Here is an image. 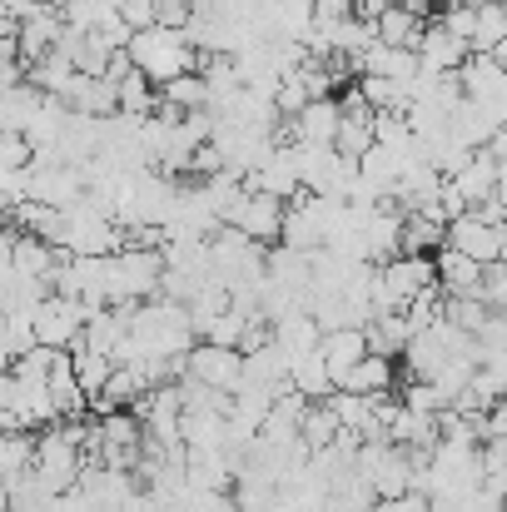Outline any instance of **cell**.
Returning a JSON list of instances; mask_svg holds the SVG:
<instances>
[{"label": "cell", "instance_id": "29", "mask_svg": "<svg viewBox=\"0 0 507 512\" xmlns=\"http://www.w3.org/2000/svg\"><path fill=\"white\" fill-rule=\"evenodd\" d=\"M498 194L507 199V160H498Z\"/></svg>", "mask_w": 507, "mask_h": 512}, {"label": "cell", "instance_id": "22", "mask_svg": "<svg viewBox=\"0 0 507 512\" xmlns=\"http://www.w3.org/2000/svg\"><path fill=\"white\" fill-rule=\"evenodd\" d=\"M30 160H35V145L20 130H0V170H30Z\"/></svg>", "mask_w": 507, "mask_h": 512}, {"label": "cell", "instance_id": "27", "mask_svg": "<svg viewBox=\"0 0 507 512\" xmlns=\"http://www.w3.org/2000/svg\"><path fill=\"white\" fill-rule=\"evenodd\" d=\"M353 5H358V15H363V20H378L388 0H353Z\"/></svg>", "mask_w": 507, "mask_h": 512}, {"label": "cell", "instance_id": "3", "mask_svg": "<svg viewBox=\"0 0 507 512\" xmlns=\"http://www.w3.org/2000/svg\"><path fill=\"white\" fill-rule=\"evenodd\" d=\"M85 304L80 299H65V294H50L35 314H30V329H35V343H50V348H75L80 334H85Z\"/></svg>", "mask_w": 507, "mask_h": 512}, {"label": "cell", "instance_id": "17", "mask_svg": "<svg viewBox=\"0 0 507 512\" xmlns=\"http://www.w3.org/2000/svg\"><path fill=\"white\" fill-rule=\"evenodd\" d=\"M319 348H324V363H329V373H334V383L368 353V334L363 329H329L324 339H319Z\"/></svg>", "mask_w": 507, "mask_h": 512}, {"label": "cell", "instance_id": "30", "mask_svg": "<svg viewBox=\"0 0 507 512\" xmlns=\"http://www.w3.org/2000/svg\"><path fill=\"white\" fill-rule=\"evenodd\" d=\"M0 512H10V503H5V493H0Z\"/></svg>", "mask_w": 507, "mask_h": 512}, {"label": "cell", "instance_id": "15", "mask_svg": "<svg viewBox=\"0 0 507 512\" xmlns=\"http://www.w3.org/2000/svg\"><path fill=\"white\" fill-rule=\"evenodd\" d=\"M289 383L304 398H329L338 383H334V373H329V363H324V348H309V353L289 358Z\"/></svg>", "mask_w": 507, "mask_h": 512}, {"label": "cell", "instance_id": "6", "mask_svg": "<svg viewBox=\"0 0 507 512\" xmlns=\"http://www.w3.org/2000/svg\"><path fill=\"white\" fill-rule=\"evenodd\" d=\"M448 244L463 249V254L478 259V264H498V259H503V229L488 224L478 209H468V214H458V219L448 224Z\"/></svg>", "mask_w": 507, "mask_h": 512}, {"label": "cell", "instance_id": "1", "mask_svg": "<svg viewBox=\"0 0 507 512\" xmlns=\"http://www.w3.org/2000/svg\"><path fill=\"white\" fill-rule=\"evenodd\" d=\"M130 60L155 80V85H169L174 75H184V70H199V50H194V40L184 35V30H174V25H145V30H135V40H130Z\"/></svg>", "mask_w": 507, "mask_h": 512}, {"label": "cell", "instance_id": "2", "mask_svg": "<svg viewBox=\"0 0 507 512\" xmlns=\"http://www.w3.org/2000/svg\"><path fill=\"white\" fill-rule=\"evenodd\" d=\"M184 378L224 388V393H239V383H244V348H224V343L199 339L184 353Z\"/></svg>", "mask_w": 507, "mask_h": 512}, {"label": "cell", "instance_id": "20", "mask_svg": "<svg viewBox=\"0 0 507 512\" xmlns=\"http://www.w3.org/2000/svg\"><path fill=\"white\" fill-rule=\"evenodd\" d=\"M358 95L373 105V115L378 110H408L413 100H408V85L403 80H388V75H358Z\"/></svg>", "mask_w": 507, "mask_h": 512}, {"label": "cell", "instance_id": "11", "mask_svg": "<svg viewBox=\"0 0 507 512\" xmlns=\"http://www.w3.org/2000/svg\"><path fill=\"white\" fill-rule=\"evenodd\" d=\"M433 264H438V284H443V294H483V274H488V264L468 259V254L453 249V244H443V249L433 254Z\"/></svg>", "mask_w": 507, "mask_h": 512}, {"label": "cell", "instance_id": "28", "mask_svg": "<svg viewBox=\"0 0 507 512\" xmlns=\"http://www.w3.org/2000/svg\"><path fill=\"white\" fill-rule=\"evenodd\" d=\"M493 60H498V65H503V70H507V35H503V40H498V45H493Z\"/></svg>", "mask_w": 507, "mask_h": 512}, {"label": "cell", "instance_id": "19", "mask_svg": "<svg viewBox=\"0 0 507 512\" xmlns=\"http://www.w3.org/2000/svg\"><path fill=\"white\" fill-rule=\"evenodd\" d=\"M443 244H448V224H438L428 214L403 219V254H438Z\"/></svg>", "mask_w": 507, "mask_h": 512}, {"label": "cell", "instance_id": "21", "mask_svg": "<svg viewBox=\"0 0 507 512\" xmlns=\"http://www.w3.org/2000/svg\"><path fill=\"white\" fill-rule=\"evenodd\" d=\"M299 438H304L309 448H329L338 438V413L329 398H314V403H309V413H304V423H299Z\"/></svg>", "mask_w": 507, "mask_h": 512}, {"label": "cell", "instance_id": "13", "mask_svg": "<svg viewBox=\"0 0 507 512\" xmlns=\"http://www.w3.org/2000/svg\"><path fill=\"white\" fill-rule=\"evenodd\" d=\"M70 110H80V115H115L120 110V100H115V80L110 75H75L70 85H65V95H60Z\"/></svg>", "mask_w": 507, "mask_h": 512}, {"label": "cell", "instance_id": "10", "mask_svg": "<svg viewBox=\"0 0 507 512\" xmlns=\"http://www.w3.org/2000/svg\"><path fill=\"white\" fill-rule=\"evenodd\" d=\"M443 179H453L458 194L468 199V209H478V204H488L498 194V160H493V150H473L463 170L443 174Z\"/></svg>", "mask_w": 507, "mask_h": 512}, {"label": "cell", "instance_id": "23", "mask_svg": "<svg viewBox=\"0 0 507 512\" xmlns=\"http://www.w3.org/2000/svg\"><path fill=\"white\" fill-rule=\"evenodd\" d=\"M373 512H428V493H398V498H373Z\"/></svg>", "mask_w": 507, "mask_h": 512}, {"label": "cell", "instance_id": "25", "mask_svg": "<svg viewBox=\"0 0 507 512\" xmlns=\"http://www.w3.org/2000/svg\"><path fill=\"white\" fill-rule=\"evenodd\" d=\"M120 15L130 30H145V25H155V0H120Z\"/></svg>", "mask_w": 507, "mask_h": 512}, {"label": "cell", "instance_id": "16", "mask_svg": "<svg viewBox=\"0 0 507 512\" xmlns=\"http://www.w3.org/2000/svg\"><path fill=\"white\" fill-rule=\"evenodd\" d=\"M423 25H428V15H413L408 5H383V15L373 20L378 40H383V45H403V50H418Z\"/></svg>", "mask_w": 507, "mask_h": 512}, {"label": "cell", "instance_id": "9", "mask_svg": "<svg viewBox=\"0 0 507 512\" xmlns=\"http://www.w3.org/2000/svg\"><path fill=\"white\" fill-rule=\"evenodd\" d=\"M353 70H358V75H388V80L413 85V75H418L423 65H418V50H403V45H383V40H373V45L353 60Z\"/></svg>", "mask_w": 507, "mask_h": 512}, {"label": "cell", "instance_id": "26", "mask_svg": "<svg viewBox=\"0 0 507 512\" xmlns=\"http://www.w3.org/2000/svg\"><path fill=\"white\" fill-rule=\"evenodd\" d=\"M10 259H15V224H0V279L10 274Z\"/></svg>", "mask_w": 507, "mask_h": 512}, {"label": "cell", "instance_id": "12", "mask_svg": "<svg viewBox=\"0 0 507 512\" xmlns=\"http://www.w3.org/2000/svg\"><path fill=\"white\" fill-rule=\"evenodd\" d=\"M338 388H343V393H368V398L393 393V388H398V363L383 358V353H363V358L338 378Z\"/></svg>", "mask_w": 507, "mask_h": 512}, {"label": "cell", "instance_id": "4", "mask_svg": "<svg viewBox=\"0 0 507 512\" xmlns=\"http://www.w3.org/2000/svg\"><path fill=\"white\" fill-rule=\"evenodd\" d=\"M224 224H234L239 234H249V239H259V244H279V229H284V199H274V194L244 184V194H239V204L229 209Z\"/></svg>", "mask_w": 507, "mask_h": 512}, {"label": "cell", "instance_id": "5", "mask_svg": "<svg viewBox=\"0 0 507 512\" xmlns=\"http://www.w3.org/2000/svg\"><path fill=\"white\" fill-rule=\"evenodd\" d=\"M244 184H249V189H264V194H274V199H284V204L299 199V194H304V179H299V150L279 140L259 170L244 174Z\"/></svg>", "mask_w": 507, "mask_h": 512}, {"label": "cell", "instance_id": "7", "mask_svg": "<svg viewBox=\"0 0 507 512\" xmlns=\"http://www.w3.org/2000/svg\"><path fill=\"white\" fill-rule=\"evenodd\" d=\"M338 120H343L338 95H324V100H309L294 120H284V135H289L294 145H334Z\"/></svg>", "mask_w": 507, "mask_h": 512}, {"label": "cell", "instance_id": "18", "mask_svg": "<svg viewBox=\"0 0 507 512\" xmlns=\"http://www.w3.org/2000/svg\"><path fill=\"white\" fill-rule=\"evenodd\" d=\"M503 35H507V0H478V25H473L468 50L473 55H493V45Z\"/></svg>", "mask_w": 507, "mask_h": 512}, {"label": "cell", "instance_id": "24", "mask_svg": "<svg viewBox=\"0 0 507 512\" xmlns=\"http://www.w3.org/2000/svg\"><path fill=\"white\" fill-rule=\"evenodd\" d=\"M348 15H358L353 0H314V25H338Z\"/></svg>", "mask_w": 507, "mask_h": 512}, {"label": "cell", "instance_id": "14", "mask_svg": "<svg viewBox=\"0 0 507 512\" xmlns=\"http://www.w3.org/2000/svg\"><path fill=\"white\" fill-rule=\"evenodd\" d=\"M115 100H120V115L145 120V115H155V105H160V85L130 60V70L115 80Z\"/></svg>", "mask_w": 507, "mask_h": 512}, {"label": "cell", "instance_id": "8", "mask_svg": "<svg viewBox=\"0 0 507 512\" xmlns=\"http://www.w3.org/2000/svg\"><path fill=\"white\" fill-rule=\"evenodd\" d=\"M463 60H468V45H463L443 20H428V25H423V35H418V65L443 75V70H458Z\"/></svg>", "mask_w": 507, "mask_h": 512}]
</instances>
